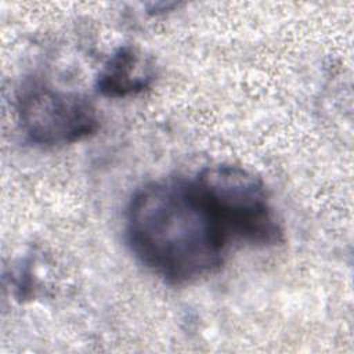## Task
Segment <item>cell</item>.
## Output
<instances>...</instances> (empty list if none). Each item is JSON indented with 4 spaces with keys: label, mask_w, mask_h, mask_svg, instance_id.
<instances>
[{
    "label": "cell",
    "mask_w": 354,
    "mask_h": 354,
    "mask_svg": "<svg viewBox=\"0 0 354 354\" xmlns=\"http://www.w3.org/2000/svg\"><path fill=\"white\" fill-rule=\"evenodd\" d=\"M126 238L137 260L173 285L214 274L232 245L198 177L162 178L137 189L126 210Z\"/></svg>",
    "instance_id": "6da1fadb"
},
{
    "label": "cell",
    "mask_w": 354,
    "mask_h": 354,
    "mask_svg": "<svg viewBox=\"0 0 354 354\" xmlns=\"http://www.w3.org/2000/svg\"><path fill=\"white\" fill-rule=\"evenodd\" d=\"M17 113L24 133L39 145L79 142L98 130V115L87 97L32 82L17 97Z\"/></svg>",
    "instance_id": "3957f363"
},
{
    "label": "cell",
    "mask_w": 354,
    "mask_h": 354,
    "mask_svg": "<svg viewBox=\"0 0 354 354\" xmlns=\"http://www.w3.org/2000/svg\"><path fill=\"white\" fill-rule=\"evenodd\" d=\"M196 177L232 242L267 248L283 241V230L268 192L253 173L234 165H217L203 169Z\"/></svg>",
    "instance_id": "7a4b0ae2"
},
{
    "label": "cell",
    "mask_w": 354,
    "mask_h": 354,
    "mask_svg": "<svg viewBox=\"0 0 354 354\" xmlns=\"http://www.w3.org/2000/svg\"><path fill=\"white\" fill-rule=\"evenodd\" d=\"M153 79V66L142 54L131 47L123 46L116 50L101 69L97 77V90L112 98L137 94L149 87Z\"/></svg>",
    "instance_id": "277c9868"
}]
</instances>
